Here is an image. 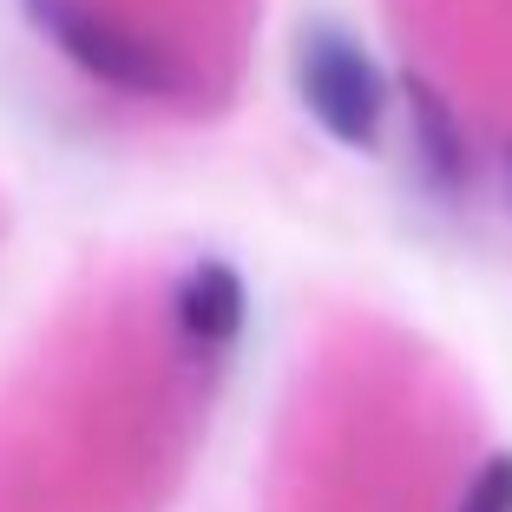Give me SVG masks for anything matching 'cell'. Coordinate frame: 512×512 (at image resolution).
Instances as JSON below:
<instances>
[{"instance_id": "obj_1", "label": "cell", "mask_w": 512, "mask_h": 512, "mask_svg": "<svg viewBox=\"0 0 512 512\" xmlns=\"http://www.w3.org/2000/svg\"><path fill=\"white\" fill-rule=\"evenodd\" d=\"M296 92L309 119L348 151H368L388 119V79L375 53L342 27H302L296 40Z\"/></svg>"}, {"instance_id": "obj_2", "label": "cell", "mask_w": 512, "mask_h": 512, "mask_svg": "<svg viewBox=\"0 0 512 512\" xmlns=\"http://www.w3.org/2000/svg\"><path fill=\"white\" fill-rule=\"evenodd\" d=\"M20 7H27L33 27L60 46L86 79H99V86H119V92H165L171 86L165 60H158L145 40H132L119 20H106L92 0H20Z\"/></svg>"}, {"instance_id": "obj_3", "label": "cell", "mask_w": 512, "mask_h": 512, "mask_svg": "<svg viewBox=\"0 0 512 512\" xmlns=\"http://www.w3.org/2000/svg\"><path fill=\"white\" fill-rule=\"evenodd\" d=\"M178 335L191 348H230L243 335V316H250V296H243V276L230 270V263H217V256H204V263H191L178 283Z\"/></svg>"}, {"instance_id": "obj_4", "label": "cell", "mask_w": 512, "mask_h": 512, "mask_svg": "<svg viewBox=\"0 0 512 512\" xmlns=\"http://www.w3.org/2000/svg\"><path fill=\"white\" fill-rule=\"evenodd\" d=\"M407 132H414V158L440 191H460L473 178V151H467V125L453 119V106L440 99L427 79H407Z\"/></svg>"}, {"instance_id": "obj_5", "label": "cell", "mask_w": 512, "mask_h": 512, "mask_svg": "<svg viewBox=\"0 0 512 512\" xmlns=\"http://www.w3.org/2000/svg\"><path fill=\"white\" fill-rule=\"evenodd\" d=\"M460 512H512V453H493V460L473 473Z\"/></svg>"}, {"instance_id": "obj_6", "label": "cell", "mask_w": 512, "mask_h": 512, "mask_svg": "<svg viewBox=\"0 0 512 512\" xmlns=\"http://www.w3.org/2000/svg\"><path fill=\"white\" fill-rule=\"evenodd\" d=\"M506 191H512V158H506Z\"/></svg>"}]
</instances>
